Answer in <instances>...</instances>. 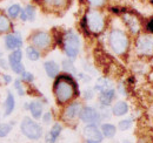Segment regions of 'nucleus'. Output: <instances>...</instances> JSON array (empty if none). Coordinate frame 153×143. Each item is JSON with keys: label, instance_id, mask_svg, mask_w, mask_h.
<instances>
[{"label": "nucleus", "instance_id": "nucleus-25", "mask_svg": "<svg viewBox=\"0 0 153 143\" xmlns=\"http://www.w3.org/2000/svg\"><path fill=\"white\" fill-rule=\"evenodd\" d=\"M24 11H25V13H26V15H27V20L34 21V19H36V8H34L33 5H27V6L24 8Z\"/></svg>", "mask_w": 153, "mask_h": 143}, {"label": "nucleus", "instance_id": "nucleus-39", "mask_svg": "<svg viewBox=\"0 0 153 143\" xmlns=\"http://www.w3.org/2000/svg\"><path fill=\"white\" fill-rule=\"evenodd\" d=\"M87 143H99V142H97V141H93V140H88V141H87Z\"/></svg>", "mask_w": 153, "mask_h": 143}, {"label": "nucleus", "instance_id": "nucleus-19", "mask_svg": "<svg viewBox=\"0 0 153 143\" xmlns=\"http://www.w3.org/2000/svg\"><path fill=\"white\" fill-rule=\"evenodd\" d=\"M101 133H102V135L105 137L111 139V137H113L115 135L117 128L113 125H111V123H105V125H101Z\"/></svg>", "mask_w": 153, "mask_h": 143}, {"label": "nucleus", "instance_id": "nucleus-16", "mask_svg": "<svg viewBox=\"0 0 153 143\" xmlns=\"http://www.w3.org/2000/svg\"><path fill=\"white\" fill-rule=\"evenodd\" d=\"M42 1L51 10H62L68 4V0H42Z\"/></svg>", "mask_w": 153, "mask_h": 143}, {"label": "nucleus", "instance_id": "nucleus-10", "mask_svg": "<svg viewBox=\"0 0 153 143\" xmlns=\"http://www.w3.org/2000/svg\"><path fill=\"white\" fill-rule=\"evenodd\" d=\"M81 105L78 102H73L70 106H67L65 111H64V117L67 121H74L76 119L80 117V113H81Z\"/></svg>", "mask_w": 153, "mask_h": 143}, {"label": "nucleus", "instance_id": "nucleus-23", "mask_svg": "<svg viewBox=\"0 0 153 143\" xmlns=\"http://www.w3.org/2000/svg\"><path fill=\"white\" fill-rule=\"evenodd\" d=\"M26 55H27L28 60H31V61H37L40 57V54H39L38 49L34 46H30V47L26 48Z\"/></svg>", "mask_w": 153, "mask_h": 143}, {"label": "nucleus", "instance_id": "nucleus-12", "mask_svg": "<svg viewBox=\"0 0 153 143\" xmlns=\"http://www.w3.org/2000/svg\"><path fill=\"white\" fill-rule=\"evenodd\" d=\"M84 135L88 139V140H93L97 142L102 141V133L97 128V125H88L85 127L84 129Z\"/></svg>", "mask_w": 153, "mask_h": 143}, {"label": "nucleus", "instance_id": "nucleus-20", "mask_svg": "<svg viewBox=\"0 0 153 143\" xmlns=\"http://www.w3.org/2000/svg\"><path fill=\"white\" fill-rule=\"evenodd\" d=\"M14 106H16L14 97H13V95H12L11 93H8V94H7V99H6V101H5V115H6V116L10 115V114L13 111Z\"/></svg>", "mask_w": 153, "mask_h": 143}, {"label": "nucleus", "instance_id": "nucleus-24", "mask_svg": "<svg viewBox=\"0 0 153 143\" xmlns=\"http://www.w3.org/2000/svg\"><path fill=\"white\" fill-rule=\"evenodd\" d=\"M21 59H22V53L20 49H16L13 51L11 55L8 56V60H10V65H14V63H19L21 62Z\"/></svg>", "mask_w": 153, "mask_h": 143}, {"label": "nucleus", "instance_id": "nucleus-14", "mask_svg": "<svg viewBox=\"0 0 153 143\" xmlns=\"http://www.w3.org/2000/svg\"><path fill=\"white\" fill-rule=\"evenodd\" d=\"M44 68H45V71L47 73V75L50 76V77H57L58 75H59V66L57 65V62H54V61H46L45 63H44Z\"/></svg>", "mask_w": 153, "mask_h": 143}, {"label": "nucleus", "instance_id": "nucleus-18", "mask_svg": "<svg viewBox=\"0 0 153 143\" xmlns=\"http://www.w3.org/2000/svg\"><path fill=\"white\" fill-rule=\"evenodd\" d=\"M111 88H112L111 81H110L108 79H106V77H100V79H98L96 86H94V89H96L97 91H99V93H102V91H105V90H107V89H111Z\"/></svg>", "mask_w": 153, "mask_h": 143}, {"label": "nucleus", "instance_id": "nucleus-4", "mask_svg": "<svg viewBox=\"0 0 153 143\" xmlns=\"http://www.w3.org/2000/svg\"><path fill=\"white\" fill-rule=\"evenodd\" d=\"M135 52L141 57H153V33L138 34L135 39Z\"/></svg>", "mask_w": 153, "mask_h": 143}, {"label": "nucleus", "instance_id": "nucleus-27", "mask_svg": "<svg viewBox=\"0 0 153 143\" xmlns=\"http://www.w3.org/2000/svg\"><path fill=\"white\" fill-rule=\"evenodd\" d=\"M87 4L90 5V7L98 10L106 4V0H87Z\"/></svg>", "mask_w": 153, "mask_h": 143}, {"label": "nucleus", "instance_id": "nucleus-11", "mask_svg": "<svg viewBox=\"0 0 153 143\" xmlns=\"http://www.w3.org/2000/svg\"><path fill=\"white\" fill-rule=\"evenodd\" d=\"M5 45L7 49H12V51L19 49L22 46V39L19 33H11L5 38Z\"/></svg>", "mask_w": 153, "mask_h": 143}, {"label": "nucleus", "instance_id": "nucleus-38", "mask_svg": "<svg viewBox=\"0 0 153 143\" xmlns=\"http://www.w3.org/2000/svg\"><path fill=\"white\" fill-rule=\"evenodd\" d=\"M4 80H5V82H10L11 81V77L8 75H4Z\"/></svg>", "mask_w": 153, "mask_h": 143}, {"label": "nucleus", "instance_id": "nucleus-30", "mask_svg": "<svg viewBox=\"0 0 153 143\" xmlns=\"http://www.w3.org/2000/svg\"><path fill=\"white\" fill-rule=\"evenodd\" d=\"M61 125H59V123H56V125L52 127V129H51V131H50V134L54 137V139H57L58 136L60 135V133H61Z\"/></svg>", "mask_w": 153, "mask_h": 143}, {"label": "nucleus", "instance_id": "nucleus-2", "mask_svg": "<svg viewBox=\"0 0 153 143\" xmlns=\"http://www.w3.org/2000/svg\"><path fill=\"white\" fill-rule=\"evenodd\" d=\"M108 43H110L111 49L115 54L123 55L127 52V49L130 47V38L123 29L114 28L110 32Z\"/></svg>", "mask_w": 153, "mask_h": 143}, {"label": "nucleus", "instance_id": "nucleus-42", "mask_svg": "<svg viewBox=\"0 0 153 143\" xmlns=\"http://www.w3.org/2000/svg\"><path fill=\"white\" fill-rule=\"evenodd\" d=\"M0 55H1V54H0Z\"/></svg>", "mask_w": 153, "mask_h": 143}, {"label": "nucleus", "instance_id": "nucleus-15", "mask_svg": "<svg viewBox=\"0 0 153 143\" xmlns=\"http://www.w3.org/2000/svg\"><path fill=\"white\" fill-rule=\"evenodd\" d=\"M127 111H128V105L124 101H118L112 108V113L114 116H123L127 114Z\"/></svg>", "mask_w": 153, "mask_h": 143}, {"label": "nucleus", "instance_id": "nucleus-34", "mask_svg": "<svg viewBox=\"0 0 153 143\" xmlns=\"http://www.w3.org/2000/svg\"><path fill=\"white\" fill-rule=\"evenodd\" d=\"M51 120H52V114L51 113H46L44 116H42V121L47 125V123H50L51 122Z\"/></svg>", "mask_w": 153, "mask_h": 143}, {"label": "nucleus", "instance_id": "nucleus-37", "mask_svg": "<svg viewBox=\"0 0 153 143\" xmlns=\"http://www.w3.org/2000/svg\"><path fill=\"white\" fill-rule=\"evenodd\" d=\"M20 19H21L22 21H27V15H26V13H25V11H24V10H21V13H20Z\"/></svg>", "mask_w": 153, "mask_h": 143}, {"label": "nucleus", "instance_id": "nucleus-41", "mask_svg": "<svg viewBox=\"0 0 153 143\" xmlns=\"http://www.w3.org/2000/svg\"><path fill=\"white\" fill-rule=\"evenodd\" d=\"M125 143H131V142H125Z\"/></svg>", "mask_w": 153, "mask_h": 143}, {"label": "nucleus", "instance_id": "nucleus-31", "mask_svg": "<svg viewBox=\"0 0 153 143\" xmlns=\"http://www.w3.org/2000/svg\"><path fill=\"white\" fill-rule=\"evenodd\" d=\"M11 68H12V71L14 72V73H17V74H22L24 72H25V68H24V65L19 62V63H14V65H11Z\"/></svg>", "mask_w": 153, "mask_h": 143}, {"label": "nucleus", "instance_id": "nucleus-29", "mask_svg": "<svg viewBox=\"0 0 153 143\" xmlns=\"http://www.w3.org/2000/svg\"><path fill=\"white\" fill-rule=\"evenodd\" d=\"M131 125H132V120H128V119H127V120L120 121L118 127H119L120 130H127L128 128H131Z\"/></svg>", "mask_w": 153, "mask_h": 143}, {"label": "nucleus", "instance_id": "nucleus-6", "mask_svg": "<svg viewBox=\"0 0 153 143\" xmlns=\"http://www.w3.org/2000/svg\"><path fill=\"white\" fill-rule=\"evenodd\" d=\"M20 129L22 131V134L28 137L30 140H38L42 135V128L41 125H39L37 122H34L32 119L30 117H24Z\"/></svg>", "mask_w": 153, "mask_h": 143}, {"label": "nucleus", "instance_id": "nucleus-3", "mask_svg": "<svg viewBox=\"0 0 153 143\" xmlns=\"http://www.w3.org/2000/svg\"><path fill=\"white\" fill-rule=\"evenodd\" d=\"M84 20L86 22V28L91 33L99 34L105 29V26H106L105 17L97 8H92L90 11H87V13L84 17Z\"/></svg>", "mask_w": 153, "mask_h": 143}, {"label": "nucleus", "instance_id": "nucleus-35", "mask_svg": "<svg viewBox=\"0 0 153 143\" xmlns=\"http://www.w3.org/2000/svg\"><path fill=\"white\" fill-rule=\"evenodd\" d=\"M56 140H57V139H54L50 133L46 135V143H54L56 142Z\"/></svg>", "mask_w": 153, "mask_h": 143}, {"label": "nucleus", "instance_id": "nucleus-26", "mask_svg": "<svg viewBox=\"0 0 153 143\" xmlns=\"http://www.w3.org/2000/svg\"><path fill=\"white\" fill-rule=\"evenodd\" d=\"M62 68H64V71L68 72V73H71V74H76V68H74L73 63L70 61V59L62 61Z\"/></svg>", "mask_w": 153, "mask_h": 143}, {"label": "nucleus", "instance_id": "nucleus-33", "mask_svg": "<svg viewBox=\"0 0 153 143\" xmlns=\"http://www.w3.org/2000/svg\"><path fill=\"white\" fill-rule=\"evenodd\" d=\"M14 87H16V89L18 90L19 95H24V94H25V91H24V89H22V86H21L20 80H16V81H14Z\"/></svg>", "mask_w": 153, "mask_h": 143}, {"label": "nucleus", "instance_id": "nucleus-8", "mask_svg": "<svg viewBox=\"0 0 153 143\" xmlns=\"http://www.w3.org/2000/svg\"><path fill=\"white\" fill-rule=\"evenodd\" d=\"M31 42L32 46H34L38 49H47L50 48L51 43H52V36L50 35L47 32H36L31 36Z\"/></svg>", "mask_w": 153, "mask_h": 143}, {"label": "nucleus", "instance_id": "nucleus-13", "mask_svg": "<svg viewBox=\"0 0 153 143\" xmlns=\"http://www.w3.org/2000/svg\"><path fill=\"white\" fill-rule=\"evenodd\" d=\"M114 97H115V90L113 88H111V89H107L105 90V91H102V93H100V95H99V102L102 106H110L111 102L114 100Z\"/></svg>", "mask_w": 153, "mask_h": 143}, {"label": "nucleus", "instance_id": "nucleus-1", "mask_svg": "<svg viewBox=\"0 0 153 143\" xmlns=\"http://www.w3.org/2000/svg\"><path fill=\"white\" fill-rule=\"evenodd\" d=\"M54 95L60 105H65L71 101L78 94V86L76 81L68 74L58 76L54 82Z\"/></svg>", "mask_w": 153, "mask_h": 143}, {"label": "nucleus", "instance_id": "nucleus-22", "mask_svg": "<svg viewBox=\"0 0 153 143\" xmlns=\"http://www.w3.org/2000/svg\"><path fill=\"white\" fill-rule=\"evenodd\" d=\"M7 13H8V17H10V18H12V19L18 18V15H20V13H21V7H20V5H18V4L11 5V6L7 8Z\"/></svg>", "mask_w": 153, "mask_h": 143}, {"label": "nucleus", "instance_id": "nucleus-17", "mask_svg": "<svg viewBox=\"0 0 153 143\" xmlns=\"http://www.w3.org/2000/svg\"><path fill=\"white\" fill-rule=\"evenodd\" d=\"M28 109H30V111H31V114H32V116L34 119L38 120V119L41 117V115H42V105L40 102H38V101L31 102L30 106H28Z\"/></svg>", "mask_w": 153, "mask_h": 143}, {"label": "nucleus", "instance_id": "nucleus-9", "mask_svg": "<svg viewBox=\"0 0 153 143\" xmlns=\"http://www.w3.org/2000/svg\"><path fill=\"white\" fill-rule=\"evenodd\" d=\"M101 116L99 114V111H97L94 108L92 107H84L81 109V113H80V120L85 123H88V125H94L98 123L100 121Z\"/></svg>", "mask_w": 153, "mask_h": 143}, {"label": "nucleus", "instance_id": "nucleus-5", "mask_svg": "<svg viewBox=\"0 0 153 143\" xmlns=\"http://www.w3.org/2000/svg\"><path fill=\"white\" fill-rule=\"evenodd\" d=\"M62 45H64V51L68 56V59H76L80 49L79 36L73 31H67L62 36Z\"/></svg>", "mask_w": 153, "mask_h": 143}, {"label": "nucleus", "instance_id": "nucleus-28", "mask_svg": "<svg viewBox=\"0 0 153 143\" xmlns=\"http://www.w3.org/2000/svg\"><path fill=\"white\" fill-rule=\"evenodd\" d=\"M12 129V125H7V123H4V125H0V137H5L8 135V133L11 131Z\"/></svg>", "mask_w": 153, "mask_h": 143}, {"label": "nucleus", "instance_id": "nucleus-40", "mask_svg": "<svg viewBox=\"0 0 153 143\" xmlns=\"http://www.w3.org/2000/svg\"><path fill=\"white\" fill-rule=\"evenodd\" d=\"M147 1H149L150 4H152V5H153V0H147Z\"/></svg>", "mask_w": 153, "mask_h": 143}, {"label": "nucleus", "instance_id": "nucleus-36", "mask_svg": "<svg viewBox=\"0 0 153 143\" xmlns=\"http://www.w3.org/2000/svg\"><path fill=\"white\" fill-rule=\"evenodd\" d=\"M85 94H86L85 95V99H92L93 97V91L92 90H86Z\"/></svg>", "mask_w": 153, "mask_h": 143}, {"label": "nucleus", "instance_id": "nucleus-21", "mask_svg": "<svg viewBox=\"0 0 153 143\" xmlns=\"http://www.w3.org/2000/svg\"><path fill=\"white\" fill-rule=\"evenodd\" d=\"M12 24L10 21V19L4 14H0V33H6L11 29Z\"/></svg>", "mask_w": 153, "mask_h": 143}, {"label": "nucleus", "instance_id": "nucleus-7", "mask_svg": "<svg viewBox=\"0 0 153 143\" xmlns=\"http://www.w3.org/2000/svg\"><path fill=\"white\" fill-rule=\"evenodd\" d=\"M123 21L126 28L132 34H140L141 31V20L132 11H125L123 14Z\"/></svg>", "mask_w": 153, "mask_h": 143}, {"label": "nucleus", "instance_id": "nucleus-32", "mask_svg": "<svg viewBox=\"0 0 153 143\" xmlns=\"http://www.w3.org/2000/svg\"><path fill=\"white\" fill-rule=\"evenodd\" d=\"M21 77H22V81H25V82H32V81L34 80L33 74L30 73V72H24V73L21 74Z\"/></svg>", "mask_w": 153, "mask_h": 143}]
</instances>
